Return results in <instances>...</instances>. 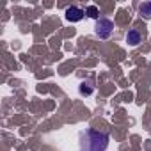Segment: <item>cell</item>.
<instances>
[{"label":"cell","instance_id":"4","mask_svg":"<svg viewBox=\"0 0 151 151\" xmlns=\"http://www.w3.org/2000/svg\"><path fill=\"white\" fill-rule=\"evenodd\" d=\"M126 41H128L132 46H137V45L142 41V34H140V30H139V29H130L128 34H126Z\"/></svg>","mask_w":151,"mask_h":151},{"label":"cell","instance_id":"6","mask_svg":"<svg viewBox=\"0 0 151 151\" xmlns=\"http://www.w3.org/2000/svg\"><path fill=\"white\" fill-rule=\"evenodd\" d=\"M86 14H87L89 18H93V20H98V16H100V9H98L96 6H89V7L86 9Z\"/></svg>","mask_w":151,"mask_h":151},{"label":"cell","instance_id":"5","mask_svg":"<svg viewBox=\"0 0 151 151\" xmlns=\"http://www.w3.org/2000/svg\"><path fill=\"white\" fill-rule=\"evenodd\" d=\"M139 13H140L146 20H149V18H151V2H142V4L139 6Z\"/></svg>","mask_w":151,"mask_h":151},{"label":"cell","instance_id":"1","mask_svg":"<svg viewBox=\"0 0 151 151\" xmlns=\"http://www.w3.org/2000/svg\"><path fill=\"white\" fill-rule=\"evenodd\" d=\"M109 146V133L98 130H86L80 135V151H105Z\"/></svg>","mask_w":151,"mask_h":151},{"label":"cell","instance_id":"2","mask_svg":"<svg viewBox=\"0 0 151 151\" xmlns=\"http://www.w3.org/2000/svg\"><path fill=\"white\" fill-rule=\"evenodd\" d=\"M112 30H114V23H112L110 20H107V18H101V20H98V22H96L94 34H96L100 39H107V37H110Z\"/></svg>","mask_w":151,"mask_h":151},{"label":"cell","instance_id":"7","mask_svg":"<svg viewBox=\"0 0 151 151\" xmlns=\"http://www.w3.org/2000/svg\"><path fill=\"white\" fill-rule=\"evenodd\" d=\"M91 93H93V87H89V84L84 82V84L80 86V94H91Z\"/></svg>","mask_w":151,"mask_h":151},{"label":"cell","instance_id":"3","mask_svg":"<svg viewBox=\"0 0 151 151\" xmlns=\"http://www.w3.org/2000/svg\"><path fill=\"white\" fill-rule=\"evenodd\" d=\"M84 16H86V11H84V9H80V7H77V6H71V7H68V9H66V20H68V22H71V23L80 22Z\"/></svg>","mask_w":151,"mask_h":151}]
</instances>
